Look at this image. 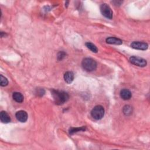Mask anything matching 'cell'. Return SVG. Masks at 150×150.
I'll list each match as a JSON object with an SVG mask.
<instances>
[{"label": "cell", "mask_w": 150, "mask_h": 150, "mask_svg": "<svg viewBox=\"0 0 150 150\" xmlns=\"http://www.w3.org/2000/svg\"><path fill=\"white\" fill-rule=\"evenodd\" d=\"M85 130H86L85 127H78V128H70L69 129V134L72 135L79 131H84Z\"/></svg>", "instance_id": "obj_14"}, {"label": "cell", "mask_w": 150, "mask_h": 150, "mask_svg": "<svg viewBox=\"0 0 150 150\" xmlns=\"http://www.w3.org/2000/svg\"><path fill=\"white\" fill-rule=\"evenodd\" d=\"M120 96L123 100H128L131 98L132 94L129 90L124 89L120 91Z\"/></svg>", "instance_id": "obj_9"}, {"label": "cell", "mask_w": 150, "mask_h": 150, "mask_svg": "<svg viewBox=\"0 0 150 150\" xmlns=\"http://www.w3.org/2000/svg\"><path fill=\"white\" fill-rule=\"evenodd\" d=\"M106 42L109 44L111 45H120L123 44V41L119 38L115 37H109L106 40Z\"/></svg>", "instance_id": "obj_8"}, {"label": "cell", "mask_w": 150, "mask_h": 150, "mask_svg": "<svg viewBox=\"0 0 150 150\" xmlns=\"http://www.w3.org/2000/svg\"><path fill=\"white\" fill-rule=\"evenodd\" d=\"M100 11L102 15L106 18L112 19L113 18V11L110 7L107 4H103L100 5Z\"/></svg>", "instance_id": "obj_4"}, {"label": "cell", "mask_w": 150, "mask_h": 150, "mask_svg": "<svg viewBox=\"0 0 150 150\" xmlns=\"http://www.w3.org/2000/svg\"><path fill=\"white\" fill-rule=\"evenodd\" d=\"M86 47L90 49L92 52H94V53H97L98 52V48L96 47V45H94L91 42H86Z\"/></svg>", "instance_id": "obj_15"}, {"label": "cell", "mask_w": 150, "mask_h": 150, "mask_svg": "<svg viewBox=\"0 0 150 150\" xmlns=\"http://www.w3.org/2000/svg\"><path fill=\"white\" fill-rule=\"evenodd\" d=\"M130 62L133 65L139 67H145L146 66L147 62V60L142 58L138 56H131L130 59Z\"/></svg>", "instance_id": "obj_5"}, {"label": "cell", "mask_w": 150, "mask_h": 150, "mask_svg": "<svg viewBox=\"0 0 150 150\" xmlns=\"http://www.w3.org/2000/svg\"><path fill=\"white\" fill-rule=\"evenodd\" d=\"M112 3H113L115 5H120L123 3V1H112Z\"/></svg>", "instance_id": "obj_19"}, {"label": "cell", "mask_w": 150, "mask_h": 150, "mask_svg": "<svg viewBox=\"0 0 150 150\" xmlns=\"http://www.w3.org/2000/svg\"><path fill=\"white\" fill-rule=\"evenodd\" d=\"M8 84V79L3 76V75H0V84H1V86H6Z\"/></svg>", "instance_id": "obj_16"}, {"label": "cell", "mask_w": 150, "mask_h": 150, "mask_svg": "<svg viewBox=\"0 0 150 150\" xmlns=\"http://www.w3.org/2000/svg\"><path fill=\"white\" fill-rule=\"evenodd\" d=\"M74 73L72 72H66L65 74H64V79H65V81L68 84H70L71 83H72L74 80Z\"/></svg>", "instance_id": "obj_10"}, {"label": "cell", "mask_w": 150, "mask_h": 150, "mask_svg": "<svg viewBox=\"0 0 150 150\" xmlns=\"http://www.w3.org/2000/svg\"><path fill=\"white\" fill-rule=\"evenodd\" d=\"M13 99L17 103H23L24 101V96L21 93L19 92H15L13 94Z\"/></svg>", "instance_id": "obj_12"}, {"label": "cell", "mask_w": 150, "mask_h": 150, "mask_svg": "<svg viewBox=\"0 0 150 150\" xmlns=\"http://www.w3.org/2000/svg\"><path fill=\"white\" fill-rule=\"evenodd\" d=\"M130 46L133 49L142 50H145L148 48V45L147 44V43L143 42H139V41L133 42L131 44Z\"/></svg>", "instance_id": "obj_6"}, {"label": "cell", "mask_w": 150, "mask_h": 150, "mask_svg": "<svg viewBox=\"0 0 150 150\" xmlns=\"http://www.w3.org/2000/svg\"><path fill=\"white\" fill-rule=\"evenodd\" d=\"M66 53L65 52H64L63 51H60L58 54V59L59 60H62L66 57Z\"/></svg>", "instance_id": "obj_17"}, {"label": "cell", "mask_w": 150, "mask_h": 150, "mask_svg": "<svg viewBox=\"0 0 150 150\" xmlns=\"http://www.w3.org/2000/svg\"><path fill=\"white\" fill-rule=\"evenodd\" d=\"M52 95L56 104L59 105L65 103L69 100V98L68 93L63 91L52 90Z\"/></svg>", "instance_id": "obj_1"}, {"label": "cell", "mask_w": 150, "mask_h": 150, "mask_svg": "<svg viewBox=\"0 0 150 150\" xmlns=\"http://www.w3.org/2000/svg\"><path fill=\"white\" fill-rule=\"evenodd\" d=\"M124 114L126 116H129L133 113V108L130 105H125L123 109Z\"/></svg>", "instance_id": "obj_13"}, {"label": "cell", "mask_w": 150, "mask_h": 150, "mask_svg": "<svg viewBox=\"0 0 150 150\" xmlns=\"http://www.w3.org/2000/svg\"><path fill=\"white\" fill-rule=\"evenodd\" d=\"M82 65L83 68L87 72L94 71L97 68V63L92 58H84L82 62Z\"/></svg>", "instance_id": "obj_2"}, {"label": "cell", "mask_w": 150, "mask_h": 150, "mask_svg": "<svg viewBox=\"0 0 150 150\" xmlns=\"http://www.w3.org/2000/svg\"><path fill=\"white\" fill-rule=\"evenodd\" d=\"M104 109L103 106L98 105L95 106L91 112V115L94 119L99 120H101L104 115Z\"/></svg>", "instance_id": "obj_3"}, {"label": "cell", "mask_w": 150, "mask_h": 150, "mask_svg": "<svg viewBox=\"0 0 150 150\" xmlns=\"http://www.w3.org/2000/svg\"><path fill=\"white\" fill-rule=\"evenodd\" d=\"M37 93L38 94V96H42L45 94V90L43 89H38L37 90Z\"/></svg>", "instance_id": "obj_18"}, {"label": "cell", "mask_w": 150, "mask_h": 150, "mask_svg": "<svg viewBox=\"0 0 150 150\" xmlns=\"http://www.w3.org/2000/svg\"><path fill=\"white\" fill-rule=\"evenodd\" d=\"M17 119L21 123H25L28 120V114L25 111L20 110L16 113L15 114Z\"/></svg>", "instance_id": "obj_7"}, {"label": "cell", "mask_w": 150, "mask_h": 150, "mask_svg": "<svg viewBox=\"0 0 150 150\" xmlns=\"http://www.w3.org/2000/svg\"><path fill=\"white\" fill-rule=\"evenodd\" d=\"M0 119L3 123H8L11 121V118L6 112L2 111L0 114Z\"/></svg>", "instance_id": "obj_11"}]
</instances>
